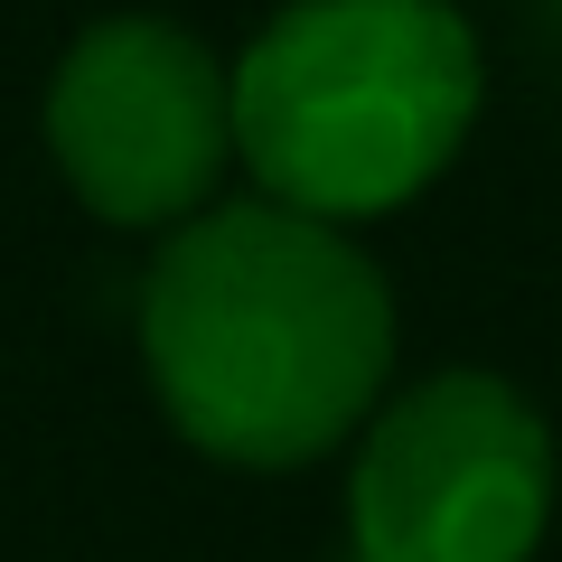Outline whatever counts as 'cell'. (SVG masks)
I'll list each match as a JSON object with an SVG mask.
<instances>
[{
  "mask_svg": "<svg viewBox=\"0 0 562 562\" xmlns=\"http://www.w3.org/2000/svg\"><path fill=\"white\" fill-rule=\"evenodd\" d=\"M140 366L206 460L301 469L384 403L394 291L347 225L235 198L160 244L140 281Z\"/></svg>",
  "mask_w": 562,
  "mask_h": 562,
  "instance_id": "1",
  "label": "cell"
},
{
  "mask_svg": "<svg viewBox=\"0 0 562 562\" xmlns=\"http://www.w3.org/2000/svg\"><path fill=\"white\" fill-rule=\"evenodd\" d=\"M479 122V38L450 0H291L235 66V160L319 225L384 216Z\"/></svg>",
  "mask_w": 562,
  "mask_h": 562,
  "instance_id": "2",
  "label": "cell"
},
{
  "mask_svg": "<svg viewBox=\"0 0 562 562\" xmlns=\"http://www.w3.org/2000/svg\"><path fill=\"white\" fill-rule=\"evenodd\" d=\"M553 506L543 413L506 375L450 366L375 403L347 469L357 562H525Z\"/></svg>",
  "mask_w": 562,
  "mask_h": 562,
  "instance_id": "3",
  "label": "cell"
},
{
  "mask_svg": "<svg viewBox=\"0 0 562 562\" xmlns=\"http://www.w3.org/2000/svg\"><path fill=\"white\" fill-rule=\"evenodd\" d=\"M47 150L103 225L179 235L235 160V66L169 20H103L47 85Z\"/></svg>",
  "mask_w": 562,
  "mask_h": 562,
  "instance_id": "4",
  "label": "cell"
},
{
  "mask_svg": "<svg viewBox=\"0 0 562 562\" xmlns=\"http://www.w3.org/2000/svg\"><path fill=\"white\" fill-rule=\"evenodd\" d=\"M535 20H543V29H553V38H562V0H535Z\"/></svg>",
  "mask_w": 562,
  "mask_h": 562,
  "instance_id": "5",
  "label": "cell"
}]
</instances>
